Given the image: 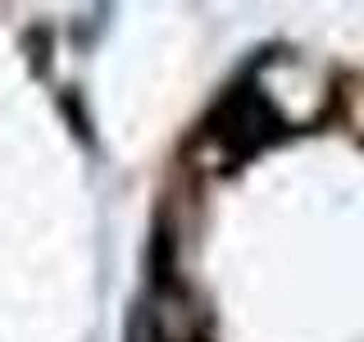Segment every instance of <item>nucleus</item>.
<instances>
[{"instance_id": "1", "label": "nucleus", "mask_w": 364, "mask_h": 342, "mask_svg": "<svg viewBox=\"0 0 364 342\" xmlns=\"http://www.w3.org/2000/svg\"><path fill=\"white\" fill-rule=\"evenodd\" d=\"M278 128V114L259 100L255 87H242L237 96H228V105L214 114V137L228 146L232 155H250L273 137Z\"/></svg>"}]
</instances>
